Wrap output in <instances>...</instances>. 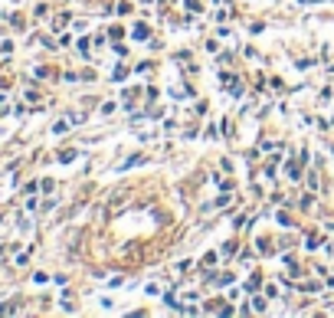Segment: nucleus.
<instances>
[{"label": "nucleus", "mask_w": 334, "mask_h": 318, "mask_svg": "<svg viewBox=\"0 0 334 318\" xmlns=\"http://www.w3.org/2000/svg\"><path fill=\"white\" fill-rule=\"evenodd\" d=\"M226 89H229V96H233V99H239V96H242V82H239V79H233Z\"/></svg>", "instance_id": "nucleus-1"}, {"label": "nucleus", "mask_w": 334, "mask_h": 318, "mask_svg": "<svg viewBox=\"0 0 334 318\" xmlns=\"http://www.w3.org/2000/svg\"><path fill=\"white\" fill-rule=\"evenodd\" d=\"M285 171H288V177H292V181H298V174H302L295 161H288V164H285Z\"/></svg>", "instance_id": "nucleus-2"}, {"label": "nucleus", "mask_w": 334, "mask_h": 318, "mask_svg": "<svg viewBox=\"0 0 334 318\" xmlns=\"http://www.w3.org/2000/svg\"><path fill=\"white\" fill-rule=\"evenodd\" d=\"M141 161H144V158H141V154H134V158H128V161H124V164H121V171H128V167L141 164Z\"/></svg>", "instance_id": "nucleus-3"}, {"label": "nucleus", "mask_w": 334, "mask_h": 318, "mask_svg": "<svg viewBox=\"0 0 334 318\" xmlns=\"http://www.w3.org/2000/svg\"><path fill=\"white\" fill-rule=\"evenodd\" d=\"M134 36H138V40H144V36H148V26L138 23V26H134Z\"/></svg>", "instance_id": "nucleus-4"}, {"label": "nucleus", "mask_w": 334, "mask_h": 318, "mask_svg": "<svg viewBox=\"0 0 334 318\" xmlns=\"http://www.w3.org/2000/svg\"><path fill=\"white\" fill-rule=\"evenodd\" d=\"M252 309H256V312H265V299H259V295H256V299H252Z\"/></svg>", "instance_id": "nucleus-5"}]
</instances>
